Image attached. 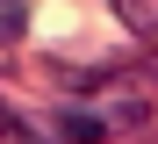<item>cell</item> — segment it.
<instances>
[{
    "label": "cell",
    "mask_w": 158,
    "mask_h": 144,
    "mask_svg": "<svg viewBox=\"0 0 158 144\" xmlns=\"http://www.w3.org/2000/svg\"><path fill=\"white\" fill-rule=\"evenodd\" d=\"M0 144H29V130H22L15 115H0Z\"/></svg>",
    "instance_id": "4"
},
{
    "label": "cell",
    "mask_w": 158,
    "mask_h": 144,
    "mask_svg": "<svg viewBox=\"0 0 158 144\" xmlns=\"http://www.w3.org/2000/svg\"><path fill=\"white\" fill-rule=\"evenodd\" d=\"M58 137H72V144H101V137H108V123H101V115L65 108V115H58Z\"/></svg>",
    "instance_id": "1"
},
{
    "label": "cell",
    "mask_w": 158,
    "mask_h": 144,
    "mask_svg": "<svg viewBox=\"0 0 158 144\" xmlns=\"http://www.w3.org/2000/svg\"><path fill=\"white\" fill-rule=\"evenodd\" d=\"M29 29V0H0V43H15Z\"/></svg>",
    "instance_id": "3"
},
{
    "label": "cell",
    "mask_w": 158,
    "mask_h": 144,
    "mask_svg": "<svg viewBox=\"0 0 158 144\" xmlns=\"http://www.w3.org/2000/svg\"><path fill=\"white\" fill-rule=\"evenodd\" d=\"M122 29H158V0H108Z\"/></svg>",
    "instance_id": "2"
}]
</instances>
